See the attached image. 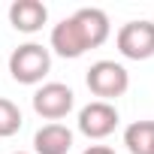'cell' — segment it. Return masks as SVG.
I'll list each match as a JSON object with an SVG mask.
<instances>
[{
	"mask_svg": "<svg viewBox=\"0 0 154 154\" xmlns=\"http://www.w3.org/2000/svg\"><path fill=\"white\" fill-rule=\"evenodd\" d=\"M112 33V24H109V15L97 6H85L79 12H72L69 18H63L60 24L51 27V51L66 57V60H75L82 57L85 51L91 48H100Z\"/></svg>",
	"mask_w": 154,
	"mask_h": 154,
	"instance_id": "obj_1",
	"label": "cell"
},
{
	"mask_svg": "<svg viewBox=\"0 0 154 154\" xmlns=\"http://www.w3.org/2000/svg\"><path fill=\"white\" fill-rule=\"evenodd\" d=\"M118 109L112 106V103H103V100H94V103H88L82 112H79V133L82 136H88V139H106V136H112L115 133V127H118Z\"/></svg>",
	"mask_w": 154,
	"mask_h": 154,
	"instance_id": "obj_6",
	"label": "cell"
},
{
	"mask_svg": "<svg viewBox=\"0 0 154 154\" xmlns=\"http://www.w3.org/2000/svg\"><path fill=\"white\" fill-rule=\"evenodd\" d=\"M124 145L130 154H151L154 151V121H133L124 130Z\"/></svg>",
	"mask_w": 154,
	"mask_h": 154,
	"instance_id": "obj_9",
	"label": "cell"
},
{
	"mask_svg": "<svg viewBox=\"0 0 154 154\" xmlns=\"http://www.w3.org/2000/svg\"><path fill=\"white\" fill-rule=\"evenodd\" d=\"M15 154H27V151H15Z\"/></svg>",
	"mask_w": 154,
	"mask_h": 154,
	"instance_id": "obj_12",
	"label": "cell"
},
{
	"mask_svg": "<svg viewBox=\"0 0 154 154\" xmlns=\"http://www.w3.org/2000/svg\"><path fill=\"white\" fill-rule=\"evenodd\" d=\"M82 154H115L109 145H91V148H85Z\"/></svg>",
	"mask_w": 154,
	"mask_h": 154,
	"instance_id": "obj_11",
	"label": "cell"
},
{
	"mask_svg": "<svg viewBox=\"0 0 154 154\" xmlns=\"http://www.w3.org/2000/svg\"><path fill=\"white\" fill-rule=\"evenodd\" d=\"M115 42H118V51L127 60H148V57H154V21H148V18L127 21L118 30Z\"/></svg>",
	"mask_w": 154,
	"mask_h": 154,
	"instance_id": "obj_5",
	"label": "cell"
},
{
	"mask_svg": "<svg viewBox=\"0 0 154 154\" xmlns=\"http://www.w3.org/2000/svg\"><path fill=\"white\" fill-rule=\"evenodd\" d=\"M72 106H75V94L63 82H45L33 94V112L39 118L51 121V124H57L60 118H66L72 112Z\"/></svg>",
	"mask_w": 154,
	"mask_h": 154,
	"instance_id": "obj_4",
	"label": "cell"
},
{
	"mask_svg": "<svg viewBox=\"0 0 154 154\" xmlns=\"http://www.w3.org/2000/svg\"><path fill=\"white\" fill-rule=\"evenodd\" d=\"M51 69V51L39 42H24L9 54V75L18 85H39Z\"/></svg>",
	"mask_w": 154,
	"mask_h": 154,
	"instance_id": "obj_2",
	"label": "cell"
},
{
	"mask_svg": "<svg viewBox=\"0 0 154 154\" xmlns=\"http://www.w3.org/2000/svg\"><path fill=\"white\" fill-rule=\"evenodd\" d=\"M21 109L12 103V100H6V97H0V139H9V136H15L18 130H21Z\"/></svg>",
	"mask_w": 154,
	"mask_h": 154,
	"instance_id": "obj_10",
	"label": "cell"
},
{
	"mask_svg": "<svg viewBox=\"0 0 154 154\" xmlns=\"http://www.w3.org/2000/svg\"><path fill=\"white\" fill-rule=\"evenodd\" d=\"M48 21V9L39 0H15L9 6V24L18 33H36Z\"/></svg>",
	"mask_w": 154,
	"mask_h": 154,
	"instance_id": "obj_7",
	"label": "cell"
},
{
	"mask_svg": "<svg viewBox=\"0 0 154 154\" xmlns=\"http://www.w3.org/2000/svg\"><path fill=\"white\" fill-rule=\"evenodd\" d=\"M72 148V130L66 124H45L33 136V151L36 154H69Z\"/></svg>",
	"mask_w": 154,
	"mask_h": 154,
	"instance_id": "obj_8",
	"label": "cell"
},
{
	"mask_svg": "<svg viewBox=\"0 0 154 154\" xmlns=\"http://www.w3.org/2000/svg\"><path fill=\"white\" fill-rule=\"evenodd\" d=\"M151 154H154V151H151Z\"/></svg>",
	"mask_w": 154,
	"mask_h": 154,
	"instance_id": "obj_13",
	"label": "cell"
},
{
	"mask_svg": "<svg viewBox=\"0 0 154 154\" xmlns=\"http://www.w3.org/2000/svg\"><path fill=\"white\" fill-rule=\"evenodd\" d=\"M85 82H88V91L94 97H100L103 103H109V100H118V97L127 94L130 72L121 63H115V60H97V63H91Z\"/></svg>",
	"mask_w": 154,
	"mask_h": 154,
	"instance_id": "obj_3",
	"label": "cell"
}]
</instances>
